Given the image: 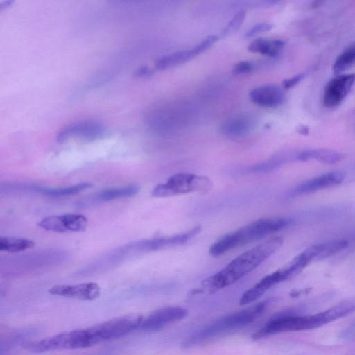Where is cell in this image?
Segmentation results:
<instances>
[{
	"label": "cell",
	"instance_id": "cell-12",
	"mask_svg": "<svg viewBox=\"0 0 355 355\" xmlns=\"http://www.w3.org/2000/svg\"><path fill=\"white\" fill-rule=\"evenodd\" d=\"M283 268L273 272L262 278L253 287L247 290L239 300L240 305L249 304L251 302L259 299L266 291L270 289L275 284L288 279V276Z\"/></svg>",
	"mask_w": 355,
	"mask_h": 355
},
{
	"label": "cell",
	"instance_id": "cell-6",
	"mask_svg": "<svg viewBox=\"0 0 355 355\" xmlns=\"http://www.w3.org/2000/svg\"><path fill=\"white\" fill-rule=\"evenodd\" d=\"M142 315L130 313L86 328L93 345L122 337L139 328Z\"/></svg>",
	"mask_w": 355,
	"mask_h": 355
},
{
	"label": "cell",
	"instance_id": "cell-2",
	"mask_svg": "<svg viewBox=\"0 0 355 355\" xmlns=\"http://www.w3.org/2000/svg\"><path fill=\"white\" fill-rule=\"evenodd\" d=\"M270 302V300L261 302L210 322L188 337L183 346L194 347L252 323L265 311Z\"/></svg>",
	"mask_w": 355,
	"mask_h": 355
},
{
	"label": "cell",
	"instance_id": "cell-17",
	"mask_svg": "<svg viewBox=\"0 0 355 355\" xmlns=\"http://www.w3.org/2000/svg\"><path fill=\"white\" fill-rule=\"evenodd\" d=\"M254 125V119L248 115H240L225 121L220 127L223 133L240 136L249 132Z\"/></svg>",
	"mask_w": 355,
	"mask_h": 355
},
{
	"label": "cell",
	"instance_id": "cell-5",
	"mask_svg": "<svg viewBox=\"0 0 355 355\" xmlns=\"http://www.w3.org/2000/svg\"><path fill=\"white\" fill-rule=\"evenodd\" d=\"M212 186L206 176L182 173L171 175L165 182L156 185L151 191L154 197H168L191 192H207Z\"/></svg>",
	"mask_w": 355,
	"mask_h": 355
},
{
	"label": "cell",
	"instance_id": "cell-28",
	"mask_svg": "<svg viewBox=\"0 0 355 355\" xmlns=\"http://www.w3.org/2000/svg\"><path fill=\"white\" fill-rule=\"evenodd\" d=\"M254 65L249 61H241L236 63L232 69V73L236 75L245 74L253 71Z\"/></svg>",
	"mask_w": 355,
	"mask_h": 355
},
{
	"label": "cell",
	"instance_id": "cell-4",
	"mask_svg": "<svg viewBox=\"0 0 355 355\" xmlns=\"http://www.w3.org/2000/svg\"><path fill=\"white\" fill-rule=\"evenodd\" d=\"M93 345L86 329L59 333L41 340L26 342L23 347L32 353L61 349H76Z\"/></svg>",
	"mask_w": 355,
	"mask_h": 355
},
{
	"label": "cell",
	"instance_id": "cell-20",
	"mask_svg": "<svg viewBox=\"0 0 355 355\" xmlns=\"http://www.w3.org/2000/svg\"><path fill=\"white\" fill-rule=\"evenodd\" d=\"M284 45V42L281 40L258 38L250 44L248 50L252 53L275 57L279 54Z\"/></svg>",
	"mask_w": 355,
	"mask_h": 355
},
{
	"label": "cell",
	"instance_id": "cell-26",
	"mask_svg": "<svg viewBox=\"0 0 355 355\" xmlns=\"http://www.w3.org/2000/svg\"><path fill=\"white\" fill-rule=\"evenodd\" d=\"M218 39V37L216 35H210L205 38L200 44L193 47L197 55H199L209 49L216 42Z\"/></svg>",
	"mask_w": 355,
	"mask_h": 355
},
{
	"label": "cell",
	"instance_id": "cell-22",
	"mask_svg": "<svg viewBox=\"0 0 355 355\" xmlns=\"http://www.w3.org/2000/svg\"><path fill=\"white\" fill-rule=\"evenodd\" d=\"M35 245V242L29 239L14 236L0 237V250L9 253L23 252L34 248Z\"/></svg>",
	"mask_w": 355,
	"mask_h": 355
},
{
	"label": "cell",
	"instance_id": "cell-24",
	"mask_svg": "<svg viewBox=\"0 0 355 355\" xmlns=\"http://www.w3.org/2000/svg\"><path fill=\"white\" fill-rule=\"evenodd\" d=\"M348 241L345 239H335L325 243L318 244V254L317 260L327 259L348 246Z\"/></svg>",
	"mask_w": 355,
	"mask_h": 355
},
{
	"label": "cell",
	"instance_id": "cell-16",
	"mask_svg": "<svg viewBox=\"0 0 355 355\" xmlns=\"http://www.w3.org/2000/svg\"><path fill=\"white\" fill-rule=\"evenodd\" d=\"M344 155L338 151L325 149H309L297 152L296 161L306 162L310 159L317 160L325 164H335L341 161Z\"/></svg>",
	"mask_w": 355,
	"mask_h": 355
},
{
	"label": "cell",
	"instance_id": "cell-15",
	"mask_svg": "<svg viewBox=\"0 0 355 355\" xmlns=\"http://www.w3.org/2000/svg\"><path fill=\"white\" fill-rule=\"evenodd\" d=\"M139 191V187L136 185L123 187L107 189L95 193L88 200L83 201L82 205L100 202H107L135 196Z\"/></svg>",
	"mask_w": 355,
	"mask_h": 355
},
{
	"label": "cell",
	"instance_id": "cell-23",
	"mask_svg": "<svg viewBox=\"0 0 355 355\" xmlns=\"http://www.w3.org/2000/svg\"><path fill=\"white\" fill-rule=\"evenodd\" d=\"M355 64V43L349 45L337 57L334 64L333 71L340 74Z\"/></svg>",
	"mask_w": 355,
	"mask_h": 355
},
{
	"label": "cell",
	"instance_id": "cell-19",
	"mask_svg": "<svg viewBox=\"0 0 355 355\" xmlns=\"http://www.w3.org/2000/svg\"><path fill=\"white\" fill-rule=\"evenodd\" d=\"M297 153L286 152L275 155L263 162L252 166L248 171L250 173H267L272 171L286 162L296 160Z\"/></svg>",
	"mask_w": 355,
	"mask_h": 355
},
{
	"label": "cell",
	"instance_id": "cell-18",
	"mask_svg": "<svg viewBox=\"0 0 355 355\" xmlns=\"http://www.w3.org/2000/svg\"><path fill=\"white\" fill-rule=\"evenodd\" d=\"M92 187V184L89 182H81L62 188H47L40 186H28L30 190L38 192L44 196L51 198H60L73 196L79 193Z\"/></svg>",
	"mask_w": 355,
	"mask_h": 355
},
{
	"label": "cell",
	"instance_id": "cell-29",
	"mask_svg": "<svg viewBox=\"0 0 355 355\" xmlns=\"http://www.w3.org/2000/svg\"><path fill=\"white\" fill-rule=\"evenodd\" d=\"M304 75L303 73L295 75L289 78L285 79L282 82V86L284 89H290L296 85L299 82L302 80Z\"/></svg>",
	"mask_w": 355,
	"mask_h": 355
},
{
	"label": "cell",
	"instance_id": "cell-30",
	"mask_svg": "<svg viewBox=\"0 0 355 355\" xmlns=\"http://www.w3.org/2000/svg\"><path fill=\"white\" fill-rule=\"evenodd\" d=\"M340 336L343 339L355 340V322L343 329Z\"/></svg>",
	"mask_w": 355,
	"mask_h": 355
},
{
	"label": "cell",
	"instance_id": "cell-21",
	"mask_svg": "<svg viewBox=\"0 0 355 355\" xmlns=\"http://www.w3.org/2000/svg\"><path fill=\"white\" fill-rule=\"evenodd\" d=\"M196 55H198L193 48L178 51L159 58L155 66L159 70H164L185 63Z\"/></svg>",
	"mask_w": 355,
	"mask_h": 355
},
{
	"label": "cell",
	"instance_id": "cell-31",
	"mask_svg": "<svg viewBox=\"0 0 355 355\" xmlns=\"http://www.w3.org/2000/svg\"><path fill=\"white\" fill-rule=\"evenodd\" d=\"M152 73V71L148 67H142L135 71V75L137 77H148Z\"/></svg>",
	"mask_w": 355,
	"mask_h": 355
},
{
	"label": "cell",
	"instance_id": "cell-14",
	"mask_svg": "<svg viewBox=\"0 0 355 355\" xmlns=\"http://www.w3.org/2000/svg\"><path fill=\"white\" fill-rule=\"evenodd\" d=\"M250 97L253 103L260 106L273 107L282 104L285 94L279 86L268 84L252 89Z\"/></svg>",
	"mask_w": 355,
	"mask_h": 355
},
{
	"label": "cell",
	"instance_id": "cell-25",
	"mask_svg": "<svg viewBox=\"0 0 355 355\" xmlns=\"http://www.w3.org/2000/svg\"><path fill=\"white\" fill-rule=\"evenodd\" d=\"M245 10H239L232 19L229 21L227 25L225 27L222 32L223 37H227L235 33L243 24L245 17Z\"/></svg>",
	"mask_w": 355,
	"mask_h": 355
},
{
	"label": "cell",
	"instance_id": "cell-3",
	"mask_svg": "<svg viewBox=\"0 0 355 355\" xmlns=\"http://www.w3.org/2000/svg\"><path fill=\"white\" fill-rule=\"evenodd\" d=\"M291 220L286 218H262L228 233L214 242L209 254L217 257L230 250L243 246L252 241L279 232L288 226Z\"/></svg>",
	"mask_w": 355,
	"mask_h": 355
},
{
	"label": "cell",
	"instance_id": "cell-9",
	"mask_svg": "<svg viewBox=\"0 0 355 355\" xmlns=\"http://www.w3.org/2000/svg\"><path fill=\"white\" fill-rule=\"evenodd\" d=\"M187 315V310L179 306L159 309L143 319L139 328L146 332L157 331L170 324L181 320Z\"/></svg>",
	"mask_w": 355,
	"mask_h": 355
},
{
	"label": "cell",
	"instance_id": "cell-8",
	"mask_svg": "<svg viewBox=\"0 0 355 355\" xmlns=\"http://www.w3.org/2000/svg\"><path fill=\"white\" fill-rule=\"evenodd\" d=\"M355 83V73H340L326 85L323 94V105L328 108L339 105L347 97Z\"/></svg>",
	"mask_w": 355,
	"mask_h": 355
},
{
	"label": "cell",
	"instance_id": "cell-10",
	"mask_svg": "<svg viewBox=\"0 0 355 355\" xmlns=\"http://www.w3.org/2000/svg\"><path fill=\"white\" fill-rule=\"evenodd\" d=\"M47 291L55 296L91 301L98 298L101 295V287L97 283L89 282L73 285H54Z\"/></svg>",
	"mask_w": 355,
	"mask_h": 355
},
{
	"label": "cell",
	"instance_id": "cell-11",
	"mask_svg": "<svg viewBox=\"0 0 355 355\" xmlns=\"http://www.w3.org/2000/svg\"><path fill=\"white\" fill-rule=\"evenodd\" d=\"M345 178V173L340 171H330L309 179L293 189L291 196L309 194L321 189L336 186Z\"/></svg>",
	"mask_w": 355,
	"mask_h": 355
},
{
	"label": "cell",
	"instance_id": "cell-13",
	"mask_svg": "<svg viewBox=\"0 0 355 355\" xmlns=\"http://www.w3.org/2000/svg\"><path fill=\"white\" fill-rule=\"evenodd\" d=\"M104 132V128L96 122H78L70 124L60 130L58 134L57 140L62 142L73 135L93 140L101 137Z\"/></svg>",
	"mask_w": 355,
	"mask_h": 355
},
{
	"label": "cell",
	"instance_id": "cell-32",
	"mask_svg": "<svg viewBox=\"0 0 355 355\" xmlns=\"http://www.w3.org/2000/svg\"><path fill=\"white\" fill-rule=\"evenodd\" d=\"M307 128L306 127H300L299 128V132L300 133H305L307 132Z\"/></svg>",
	"mask_w": 355,
	"mask_h": 355
},
{
	"label": "cell",
	"instance_id": "cell-7",
	"mask_svg": "<svg viewBox=\"0 0 355 355\" xmlns=\"http://www.w3.org/2000/svg\"><path fill=\"white\" fill-rule=\"evenodd\" d=\"M87 224V218L83 214H64L45 217L37 223V225L47 231L62 233L85 231Z\"/></svg>",
	"mask_w": 355,
	"mask_h": 355
},
{
	"label": "cell",
	"instance_id": "cell-1",
	"mask_svg": "<svg viewBox=\"0 0 355 355\" xmlns=\"http://www.w3.org/2000/svg\"><path fill=\"white\" fill-rule=\"evenodd\" d=\"M282 237H272L241 254L225 268L202 282V288L208 293L225 288L257 268L282 245Z\"/></svg>",
	"mask_w": 355,
	"mask_h": 355
},
{
	"label": "cell",
	"instance_id": "cell-27",
	"mask_svg": "<svg viewBox=\"0 0 355 355\" xmlns=\"http://www.w3.org/2000/svg\"><path fill=\"white\" fill-rule=\"evenodd\" d=\"M272 28V25L270 23L261 22L255 24L251 27L245 33V37H251L259 33L266 32L270 30Z\"/></svg>",
	"mask_w": 355,
	"mask_h": 355
}]
</instances>
